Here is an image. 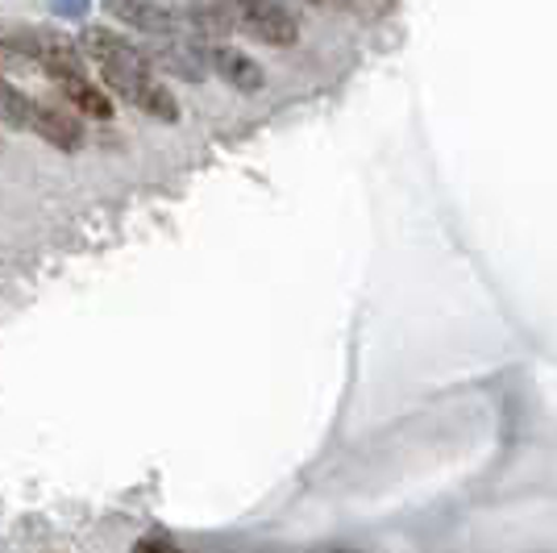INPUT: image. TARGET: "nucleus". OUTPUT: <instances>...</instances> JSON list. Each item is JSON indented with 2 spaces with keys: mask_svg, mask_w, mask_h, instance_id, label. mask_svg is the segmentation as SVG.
<instances>
[{
  "mask_svg": "<svg viewBox=\"0 0 557 553\" xmlns=\"http://www.w3.org/2000/svg\"><path fill=\"white\" fill-rule=\"evenodd\" d=\"M221 4L230 9L233 29H246L250 38L267 42V47H292L300 38L296 17L275 0H221Z\"/></svg>",
  "mask_w": 557,
  "mask_h": 553,
  "instance_id": "1",
  "label": "nucleus"
},
{
  "mask_svg": "<svg viewBox=\"0 0 557 553\" xmlns=\"http://www.w3.org/2000/svg\"><path fill=\"white\" fill-rule=\"evenodd\" d=\"M79 54H88L100 67V75H109V71H150L146 59H141V47H134L129 38H121V34L104 29V25H88L84 29Z\"/></svg>",
  "mask_w": 557,
  "mask_h": 553,
  "instance_id": "2",
  "label": "nucleus"
},
{
  "mask_svg": "<svg viewBox=\"0 0 557 553\" xmlns=\"http://www.w3.org/2000/svg\"><path fill=\"white\" fill-rule=\"evenodd\" d=\"M104 9L121 25H134V29L154 34V38H180L184 34V13L166 9L159 0H104Z\"/></svg>",
  "mask_w": 557,
  "mask_h": 553,
  "instance_id": "3",
  "label": "nucleus"
},
{
  "mask_svg": "<svg viewBox=\"0 0 557 553\" xmlns=\"http://www.w3.org/2000/svg\"><path fill=\"white\" fill-rule=\"evenodd\" d=\"M141 59H146L150 71H166V75L187 79V84H200L205 71H209L205 47L200 42H184V38H166L159 47H141Z\"/></svg>",
  "mask_w": 557,
  "mask_h": 553,
  "instance_id": "4",
  "label": "nucleus"
},
{
  "mask_svg": "<svg viewBox=\"0 0 557 553\" xmlns=\"http://www.w3.org/2000/svg\"><path fill=\"white\" fill-rule=\"evenodd\" d=\"M205 59H209V71H216L237 93H262V84H267L262 67H258L246 50L225 47V42H205Z\"/></svg>",
  "mask_w": 557,
  "mask_h": 553,
  "instance_id": "5",
  "label": "nucleus"
},
{
  "mask_svg": "<svg viewBox=\"0 0 557 553\" xmlns=\"http://www.w3.org/2000/svg\"><path fill=\"white\" fill-rule=\"evenodd\" d=\"M54 88L67 100V109L75 116H92V121H113V100L109 93H100V84H92L84 71L71 75H54Z\"/></svg>",
  "mask_w": 557,
  "mask_h": 553,
  "instance_id": "6",
  "label": "nucleus"
},
{
  "mask_svg": "<svg viewBox=\"0 0 557 553\" xmlns=\"http://www.w3.org/2000/svg\"><path fill=\"white\" fill-rule=\"evenodd\" d=\"M29 134H38V138L50 142L54 150H67V155H75V150L84 146V138H88L84 116H75L71 109H54V105H38Z\"/></svg>",
  "mask_w": 557,
  "mask_h": 553,
  "instance_id": "7",
  "label": "nucleus"
},
{
  "mask_svg": "<svg viewBox=\"0 0 557 553\" xmlns=\"http://www.w3.org/2000/svg\"><path fill=\"white\" fill-rule=\"evenodd\" d=\"M34 113H38V100H34V96H25L17 84H9V79L0 75V121L29 134V130H34Z\"/></svg>",
  "mask_w": 557,
  "mask_h": 553,
  "instance_id": "8",
  "label": "nucleus"
},
{
  "mask_svg": "<svg viewBox=\"0 0 557 553\" xmlns=\"http://www.w3.org/2000/svg\"><path fill=\"white\" fill-rule=\"evenodd\" d=\"M138 109L146 116H154V121H166V125H175V121H180V100L171 96V88H166L159 75H154V79L141 88Z\"/></svg>",
  "mask_w": 557,
  "mask_h": 553,
  "instance_id": "9",
  "label": "nucleus"
},
{
  "mask_svg": "<svg viewBox=\"0 0 557 553\" xmlns=\"http://www.w3.org/2000/svg\"><path fill=\"white\" fill-rule=\"evenodd\" d=\"M88 9V0H54V13H63V17H79Z\"/></svg>",
  "mask_w": 557,
  "mask_h": 553,
  "instance_id": "10",
  "label": "nucleus"
},
{
  "mask_svg": "<svg viewBox=\"0 0 557 553\" xmlns=\"http://www.w3.org/2000/svg\"><path fill=\"white\" fill-rule=\"evenodd\" d=\"M134 553H175V550H171L166 541H159V537H146V541L134 545Z\"/></svg>",
  "mask_w": 557,
  "mask_h": 553,
  "instance_id": "11",
  "label": "nucleus"
},
{
  "mask_svg": "<svg viewBox=\"0 0 557 553\" xmlns=\"http://www.w3.org/2000/svg\"><path fill=\"white\" fill-rule=\"evenodd\" d=\"M9 59H17V50H13V47H9V42H4V38H0V67H4Z\"/></svg>",
  "mask_w": 557,
  "mask_h": 553,
  "instance_id": "12",
  "label": "nucleus"
}]
</instances>
